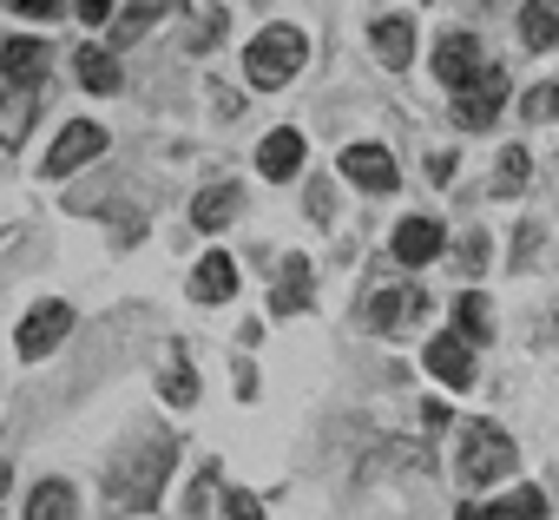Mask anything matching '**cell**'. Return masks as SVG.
I'll use <instances>...</instances> for the list:
<instances>
[{
	"label": "cell",
	"instance_id": "cell-33",
	"mask_svg": "<svg viewBox=\"0 0 559 520\" xmlns=\"http://www.w3.org/2000/svg\"><path fill=\"white\" fill-rule=\"evenodd\" d=\"M80 21H112V0H80Z\"/></svg>",
	"mask_w": 559,
	"mask_h": 520
},
{
	"label": "cell",
	"instance_id": "cell-8",
	"mask_svg": "<svg viewBox=\"0 0 559 520\" xmlns=\"http://www.w3.org/2000/svg\"><path fill=\"white\" fill-rule=\"evenodd\" d=\"M67 330H73V310L67 304H34L27 323H21V363H40Z\"/></svg>",
	"mask_w": 559,
	"mask_h": 520
},
{
	"label": "cell",
	"instance_id": "cell-29",
	"mask_svg": "<svg viewBox=\"0 0 559 520\" xmlns=\"http://www.w3.org/2000/svg\"><path fill=\"white\" fill-rule=\"evenodd\" d=\"M310 217H317V224L336 217V191H330V185H310Z\"/></svg>",
	"mask_w": 559,
	"mask_h": 520
},
{
	"label": "cell",
	"instance_id": "cell-3",
	"mask_svg": "<svg viewBox=\"0 0 559 520\" xmlns=\"http://www.w3.org/2000/svg\"><path fill=\"white\" fill-rule=\"evenodd\" d=\"M507 474H513V441L493 422H467L461 428V481L487 487V481H507Z\"/></svg>",
	"mask_w": 559,
	"mask_h": 520
},
{
	"label": "cell",
	"instance_id": "cell-11",
	"mask_svg": "<svg viewBox=\"0 0 559 520\" xmlns=\"http://www.w3.org/2000/svg\"><path fill=\"white\" fill-rule=\"evenodd\" d=\"M343 172H349L362 191H395V178H402L382 145H349V152H343Z\"/></svg>",
	"mask_w": 559,
	"mask_h": 520
},
{
	"label": "cell",
	"instance_id": "cell-34",
	"mask_svg": "<svg viewBox=\"0 0 559 520\" xmlns=\"http://www.w3.org/2000/svg\"><path fill=\"white\" fill-rule=\"evenodd\" d=\"M454 520H487V507H461V513H454Z\"/></svg>",
	"mask_w": 559,
	"mask_h": 520
},
{
	"label": "cell",
	"instance_id": "cell-7",
	"mask_svg": "<svg viewBox=\"0 0 559 520\" xmlns=\"http://www.w3.org/2000/svg\"><path fill=\"white\" fill-rule=\"evenodd\" d=\"M435 73H441L448 93H467V86L487 73V60H480V47H474L467 34H448V40L435 47Z\"/></svg>",
	"mask_w": 559,
	"mask_h": 520
},
{
	"label": "cell",
	"instance_id": "cell-21",
	"mask_svg": "<svg viewBox=\"0 0 559 520\" xmlns=\"http://www.w3.org/2000/svg\"><path fill=\"white\" fill-rule=\"evenodd\" d=\"M73 73H80L93 93H119V80H126L119 60H112V47H80V54H73Z\"/></svg>",
	"mask_w": 559,
	"mask_h": 520
},
{
	"label": "cell",
	"instance_id": "cell-25",
	"mask_svg": "<svg viewBox=\"0 0 559 520\" xmlns=\"http://www.w3.org/2000/svg\"><path fill=\"white\" fill-rule=\"evenodd\" d=\"M526 172H533V158H526L520 145H507V152H500V172H493V191H500V198H513V191L526 185Z\"/></svg>",
	"mask_w": 559,
	"mask_h": 520
},
{
	"label": "cell",
	"instance_id": "cell-5",
	"mask_svg": "<svg viewBox=\"0 0 559 520\" xmlns=\"http://www.w3.org/2000/svg\"><path fill=\"white\" fill-rule=\"evenodd\" d=\"M507 106V73L500 67H487L467 93H454V119L467 126V132H480V126H493V113Z\"/></svg>",
	"mask_w": 559,
	"mask_h": 520
},
{
	"label": "cell",
	"instance_id": "cell-30",
	"mask_svg": "<svg viewBox=\"0 0 559 520\" xmlns=\"http://www.w3.org/2000/svg\"><path fill=\"white\" fill-rule=\"evenodd\" d=\"M487 264V237L474 231V237H461V271H480Z\"/></svg>",
	"mask_w": 559,
	"mask_h": 520
},
{
	"label": "cell",
	"instance_id": "cell-32",
	"mask_svg": "<svg viewBox=\"0 0 559 520\" xmlns=\"http://www.w3.org/2000/svg\"><path fill=\"white\" fill-rule=\"evenodd\" d=\"M428 178L448 185V178H454V152H435V158H428Z\"/></svg>",
	"mask_w": 559,
	"mask_h": 520
},
{
	"label": "cell",
	"instance_id": "cell-6",
	"mask_svg": "<svg viewBox=\"0 0 559 520\" xmlns=\"http://www.w3.org/2000/svg\"><path fill=\"white\" fill-rule=\"evenodd\" d=\"M106 152V132L93 126V119H73L67 132H60V145L47 152V178H67V172H80V165H93Z\"/></svg>",
	"mask_w": 559,
	"mask_h": 520
},
{
	"label": "cell",
	"instance_id": "cell-9",
	"mask_svg": "<svg viewBox=\"0 0 559 520\" xmlns=\"http://www.w3.org/2000/svg\"><path fill=\"white\" fill-rule=\"evenodd\" d=\"M421 363H428V376H435V382H448V389H467V382H474V356H467V336H454V330H448V336H435Z\"/></svg>",
	"mask_w": 559,
	"mask_h": 520
},
{
	"label": "cell",
	"instance_id": "cell-13",
	"mask_svg": "<svg viewBox=\"0 0 559 520\" xmlns=\"http://www.w3.org/2000/svg\"><path fill=\"white\" fill-rule=\"evenodd\" d=\"M257 172L276 178V185L297 178V172H304V132H270V139L257 145Z\"/></svg>",
	"mask_w": 559,
	"mask_h": 520
},
{
	"label": "cell",
	"instance_id": "cell-16",
	"mask_svg": "<svg viewBox=\"0 0 559 520\" xmlns=\"http://www.w3.org/2000/svg\"><path fill=\"white\" fill-rule=\"evenodd\" d=\"M191 297H198V304H224V297H237V264H230V257H204V264L191 271Z\"/></svg>",
	"mask_w": 559,
	"mask_h": 520
},
{
	"label": "cell",
	"instance_id": "cell-4",
	"mask_svg": "<svg viewBox=\"0 0 559 520\" xmlns=\"http://www.w3.org/2000/svg\"><path fill=\"white\" fill-rule=\"evenodd\" d=\"M428 310V297L415 291V284H382V291H369V330L376 336H402V330H415V317Z\"/></svg>",
	"mask_w": 559,
	"mask_h": 520
},
{
	"label": "cell",
	"instance_id": "cell-23",
	"mask_svg": "<svg viewBox=\"0 0 559 520\" xmlns=\"http://www.w3.org/2000/svg\"><path fill=\"white\" fill-rule=\"evenodd\" d=\"M27 520H73V487L67 481H40L27 500Z\"/></svg>",
	"mask_w": 559,
	"mask_h": 520
},
{
	"label": "cell",
	"instance_id": "cell-27",
	"mask_svg": "<svg viewBox=\"0 0 559 520\" xmlns=\"http://www.w3.org/2000/svg\"><path fill=\"white\" fill-rule=\"evenodd\" d=\"M520 113H526V119H559V80H546V86H533Z\"/></svg>",
	"mask_w": 559,
	"mask_h": 520
},
{
	"label": "cell",
	"instance_id": "cell-20",
	"mask_svg": "<svg viewBox=\"0 0 559 520\" xmlns=\"http://www.w3.org/2000/svg\"><path fill=\"white\" fill-rule=\"evenodd\" d=\"M408 54H415V27H408V14L376 21V60H382V67H408Z\"/></svg>",
	"mask_w": 559,
	"mask_h": 520
},
{
	"label": "cell",
	"instance_id": "cell-14",
	"mask_svg": "<svg viewBox=\"0 0 559 520\" xmlns=\"http://www.w3.org/2000/svg\"><path fill=\"white\" fill-rule=\"evenodd\" d=\"M178 8H185V0H132L126 14H112V40L132 47V40L152 34V21H165V14H178Z\"/></svg>",
	"mask_w": 559,
	"mask_h": 520
},
{
	"label": "cell",
	"instance_id": "cell-31",
	"mask_svg": "<svg viewBox=\"0 0 559 520\" xmlns=\"http://www.w3.org/2000/svg\"><path fill=\"white\" fill-rule=\"evenodd\" d=\"M14 14H27V21H53L60 14V0H8Z\"/></svg>",
	"mask_w": 559,
	"mask_h": 520
},
{
	"label": "cell",
	"instance_id": "cell-12",
	"mask_svg": "<svg viewBox=\"0 0 559 520\" xmlns=\"http://www.w3.org/2000/svg\"><path fill=\"white\" fill-rule=\"evenodd\" d=\"M395 257H402V264H435V257H441V224L435 217H402L395 224Z\"/></svg>",
	"mask_w": 559,
	"mask_h": 520
},
{
	"label": "cell",
	"instance_id": "cell-24",
	"mask_svg": "<svg viewBox=\"0 0 559 520\" xmlns=\"http://www.w3.org/2000/svg\"><path fill=\"white\" fill-rule=\"evenodd\" d=\"M487 520H546V494L539 487H513L507 500L487 507Z\"/></svg>",
	"mask_w": 559,
	"mask_h": 520
},
{
	"label": "cell",
	"instance_id": "cell-10",
	"mask_svg": "<svg viewBox=\"0 0 559 520\" xmlns=\"http://www.w3.org/2000/svg\"><path fill=\"white\" fill-rule=\"evenodd\" d=\"M0 73H8L14 86H40V73H47V40H27V34H14V40H0Z\"/></svg>",
	"mask_w": 559,
	"mask_h": 520
},
{
	"label": "cell",
	"instance_id": "cell-18",
	"mask_svg": "<svg viewBox=\"0 0 559 520\" xmlns=\"http://www.w3.org/2000/svg\"><path fill=\"white\" fill-rule=\"evenodd\" d=\"M237 204H243V191H237V185H204V191H198V204H191V224H198V231H217V224H230V217H237Z\"/></svg>",
	"mask_w": 559,
	"mask_h": 520
},
{
	"label": "cell",
	"instance_id": "cell-17",
	"mask_svg": "<svg viewBox=\"0 0 559 520\" xmlns=\"http://www.w3.org/2000/svg\"><path fill=\"white\" fill-rule=\"evenodd\" d=\"M34 113H40V99H34L27 86L0 93V145H21V139L34 132Z\"/></svg>",
	"mask_w": 559,
	"mask_h": 520
},
{
	"label": "cell",
	"instance_id": "cell-26",
	"mask_svg": "<svg viewBox=\"0 0 559 520\" xmlns=\"http://www.w3.org/2000/svg\"><path fill=\"white\" fill-rule=\"evenodd\" d=\"M158 389H165V402H178V409H191V402H198V376H191L185 363H171V369L158 376Z\"/></svg>",
	"mask_w": 559,
	"mask_h": 520
},
{
	"label": "cell",
	"instance_id": "cell-15",
	"mask_svg": "<svg viewBox=\"0 0 559 520\" xmlns=\"http://www.w3.org/2000/svg\"><path fill=\"white\" fill-rule=\"evenodd\" d=\"M270 310H310V257H284V271H276V291H270Z\"/></svg>",
	"mask_w": 559,
	"mask_h": 520
},
{
	"label": "cell",
	"instance_id": "cell-28",
	"mask_svg": "<svg viewBox=\"0 0 559 520\" xmlns=\"http://www.w3.org/2000/svg\"><path fill=\"white\" fill-rule=\"evenodd\" d=\"M224 520H263V500L243 494V487H230V494H224Z\"/></svg>",
	"mask_w": 559,
	"mask_h": 520
},
{
	"label": "cell",
	"instance_id": "cell-2",
	"mask_svg": "<svg viewBox=\"0 0 559 520\" xmlns=\"http://www.w3.org/2000/svg\"><path fill=\"white\" fill-rule=\"evenodd\" d=\"M243 67H250V86H284V80H297L304 73V34L297 27H263L250 40Z\"/></svg>",
	"mask_w": 559,
	"mask_h": 520
},
{
	"label": "cell",
	"instance_id": "cell-19",
	"mask_svg": "<svg viewBox=\"0 0 559 520\" xmlns=\"http://www.w3.org/2000/svg\"><path fill=\"white\" fill-rule=\"evenodd\" d=\"M520 40L526 47H559V0H526V8H520Z\"/></svg>",
	"mask_w": 559,
	"mask_h": 520
},
{
	"label": "cell",
	"instance_id": "cell-22",
	"mask_svg": "<svg viewBox=\"0 0 559 520\" xmlns=\"http://www.w3.org/2000/svg\"><path fill=\"white\" fill-rule=\"evenodd\" d=\"M454 336H467V343H493V310H487V297H461L454 304Z\"/></svg>",
	"mask_w": 559,
	"mask_h": 520
},
{
	"label": "cell",
	"instance_id": "cell-1",
	"mask_svg": "<svg viewBox=\"0 0 559 520\" xmlns=\"http://www.w3.org/2000/svg\"><path fill=\"white\" fill-rule=\"evenodd\" d=\"M171 461H178V441L171 435H145L119 468H112V481H106V500L119 507V513H145L158 494H165V474H171Z\"/></svg>",
	"mask_w": 559,
	"mask_h": 520
}]
</instances>
